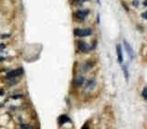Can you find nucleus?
Listing matches in <instances>:
<instances>
[{"label": "nucleus", "instance_id": "1", "mask_svg": "<svg viewBox=\"0 0 147 129\" xmlns=\"http://www.w3.org/2000/svg\"><path fill=\"white\" fill-rule=\"evenodd\" d=\"M92 33V30L90 28L86 29H75L74 30L75 35L79 37H84L91 35Z\"/></svg>", "mask_w": 147, "mask_h": 129}, {"label": "nucleus", "instance_id": "2", "mask_svg": "<svg viewBox=\"0 0 147 129\" xmlns=\"http://www.w3.org/2000/svg\"><path fill=\"white\" fill-rule=\"evenodd\" d=\"M123 45L125 51H126L129 57L130 58V60H132L134 57V52L132 47L131 46L130 43L127 42L125 39L123 40Z\"/></svg>", "mask_w": 147, "mask_h": 129}, {"label": "nucleus", "instance_id": "3", "mask_svg": "<svg viewBox=\"0 0 147 129\" xmlns=\"http://www.w3.org/2000/svg\"><path fill=\"white\" fill-rule=\"evenodd\" d=\"M78 46L79 49L80 50V51L84 53L88 52L91 49L89 45L85 41H80L78 42Z\"/></svg>", "mask_w": 147, "mask_h": 129}, {"label": "nucleus", "instance_id": "4", "mask_svg": "<svg viewBox=\"0 0 147 129\" xmlns=\"http://www.w3.org/2000/svg\"><path fill=\"white\" fill-rule=\"evenodd\" d=\"M116 52L117 55V61L119 64H122L123 61V57L122 53V48L120 44H117L116 46Z\"/></svg>", "mask_w": 147, "mask_h": 129}, {"label": "nucleus", "instance_id": "5", "mask_svg": "<svg viewBox=\"0 0 147 129\" xmlns=\"http://www.w3.org/2000/svg\"><path fill=\"white\" fill-rule=\"evenodd\" d=\"M24 72V70L22 68H19L16 70H14L12 71H10L8 72L6 74V76L8 78H11L16 76H18L19 75H21Z\"/></svg>", "mask_w": 147, "mask_h": 129}, {"label": "nucleus", "instance_id": "6", "mask_svg": "<svg viewBox=\"0 0 147 129\" xmlns=\"http://www.w3.org/2000/svg\"><path fill=\"white\" fill-rule=\"evenodd\" d=\"M88 13H89V11L87 10H78L75 13V16L78 19L83 20L86 18Z\"/></svg>", "mask_w": 147, "mask_h": 129}, {"label": "nucleus", "instance_id": "7", "mask_svg": "<svg viewBox=\"0 0 147 129\" xmlns=\"http://www.w3.org/2000/svg\"><path fill=\"white\" fill-rule=\"evenodd\" d=\"M71 120L69 118V117L65 114H63L59 116V117L58 118V123L61 126L63 125L64 124L68 123V122H71Z\"/></svg>", "mask_w": 147, "mask_h": 129}, {"label": "nucleus", "instance_id": "8", "mask_svg": "<svg viewBox=\"0 0 147 129\" xmlns=\"http://www.w3.org/2000/svg\"><path fill=\"white\" fill-rule=\"evenodd\" d=\"M84 82V78L82 76H79L76 77L73 83L75 86L79 87V86H82Z\"/></svg>", "mask_w": 147, "mask_h": 129}, {"label": "nucleus", "instance_id": "9", "mask_svg": "<svg viewBox=\"0 0 147 129\" xmlns=\"http://www.w3.org/2000/svg\"><path fill=\"white\" fill-rule=\"evenodd\" d=\"M95 85H96V82H95V79H91L87 81V84H86V87L88 89H92L95 87Z\"/></svg>", "mask_w": 147, "mask_h": 129}, {"label": "nucleus", "instance_id": "10", "mask_svg": "<svg viewBox=\"0 0 147 129\" xmlns=\"http://www.w3.org/2000/svg\"><path fill=\"white\" fill-rule=\"evenodd\" d=\"M122 71L123 72V75L125 76V78L127 82L129 80V72L127 67L125 65H123L122 67Z\"/></svg>", "mask_w": 147, "mask_h": 129}, {"label": "nucleus", "instance_id": "11", "mask_svg": "<svg viewBox=\"0 0 147 129\" xmlns=\"http://www.w3.org/2000/svg\"><path fill=\"white\" fill-rule=\"evenodd\" d=\"M92 67V64L90 63V62H86L84 63L83 65H82V70L84 71H88L89 69H90L91 67Z\"/></svg>", "mask_w": 147, "mask_h": 129}, {"label": "nucleus", "instance_id": "12", "mask_svg": "<svg viewBox=\"0 0 147 129\" xmlns=\"http://www.w3.org/2000/svg\"><path fill=\"white\" fill-rule=\"evenodd\" d=\"M141 95L145 100H147V86H145L143 88V90L142 91Z\"/></svg>", "mask_w": 147, "mask_h": 129}, {"label": "nucleus", "instance_id": "13", "mask_svg": "<svg viewBox=\"0 0 147 129\" xmlns=\"http://www.w3.org/2000/svg\"><path fill=\"white\" fill-rule=\"evenodd\" d=\"M139 3H140V2L138 0H133L132 2V5L136 7L139 6Z\"/></svg>", "mask_w": 147, "mask_h": 129}, {"label": "nucleus", "instance_id": "14", "mask_svg": "<svg viewBox=\"0 0 147 129\" xmlns=\"http://www.w3.org/2000/svg\"><path fill=\"white\" fill-rule=\"evenodd\" d=\"M121 3H122V6H123V8L125 9V10L126 11H129V8L128 7V6H127V5L126 4V3H125V2L122 1V2H121Z\"/></svg>", "mask_w": 147, "mask_h": 129}, {"label": "nucleus", "instance_id": "15", "mask_svg": "<svg viewBox=\"0 0 147 129\" xmlns=\"http://www.w3.org/2000/svg\"><path fill=\"white\" fill-rule=\"evenodd\" d=\"M141 17L142 18H144V19L147 20V11L142 13L141 14Z\"/></svg>", "mask_w": 147, "mask_h": 129}, {"label": "nucleus", "instance_id": "16", "mask_svg": "<svg viewBox=\"0 0 147 129\" xmlns=\"http://www.w3.org/2000/svg\"><path fill=\"white\" fill-rule=\"evenodd\" d=\"M21 127L23 128H28V129H30V128H32V127L29 125H27V124H23L22 125H21Z\"/></svg>", "mask_w": 147, "mask_h": 129}, {"label": "nucleus", "instance_id": "17", "mask_svg": "<svg viewBox=\"0 0 147 129\" xmlns=\"http://www.w3.org/2000/svg\"><path fill=\"white\" fill-rule=\"evenodd\" d=\"M96 22L98 24H99L100 22V14L99 13L96 15Z\"/></svg>", "mask_w": 147, "mask_h": 129}, {"label": "nucleus", "instance_id": "18", "mask_svg": "<svg viewBox=\"0 0 147 129\" xmlns=\"http://www.w3.org/2000/svg\"><path fill=\"white\" fill-rule=\"evenodd\" d=\"M142 4L145 6H146L147 7V0H144Z\"/></svg>", "mask_w": 147, "mask_h": 129}, {"label": "nucleus", "instance_id": "19", "mask_svg": "<svg viewBox=\"0 0 147 129\" xmlns=\"http://www.w3.org/2000/svg\"><path fill=\"white\" fill-rule=\"evenodd\" d=\"M96 2H97V3H98V4H100V0H96Z\"/></svg>", "mask_w": 147, "mask_h": 129}]
</instances>
